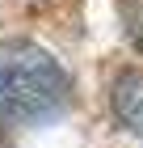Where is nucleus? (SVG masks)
<instances>
[{
    "label": "nucleus",
    "instance_id": "obj_1",
    "mask_svg": "<svg viewBox=\"0 0 143 148\" xmlns=\"http://www.w3.org/2000/svg\"><path fill=\"white\" fill-rule=\"evenodd\" d=\"M67 89L63 64L38 42L17 38L0 47V123H42L63 110Z\"/></svg>",
    "mask_w": 143,
    "mask_h": 148
},
{
    "label": "nucleus",
    "instance_id": "obj_2",
    "mask_svg": "<svg viewBox=\"0 0 143 148\" xmlns=\"http://www.w3.org/2000/svg\"><path fill=\"white\" fill-rule=\"evenodd\" d=\"M114 114L131 136L143 140V72H122L114 80Z\"/></svg>",
    "mask_w": 143,
    "mask_h": 148
},
{
    "label": "nucleus",
    "instance_id": "obj_3",
    "mask_svg": "<svg viewBox=\"0 0 143 148\" xmlns=\"http://www.w3.org/2000/svg\"><path fill=\"white\" fill-rule=\"evenodd\" d=\"M122 25L135 51H143V0H122Z\"/></svg>",
    "mask_w": 143,
    "mask_h": 148
}]
</instances>
